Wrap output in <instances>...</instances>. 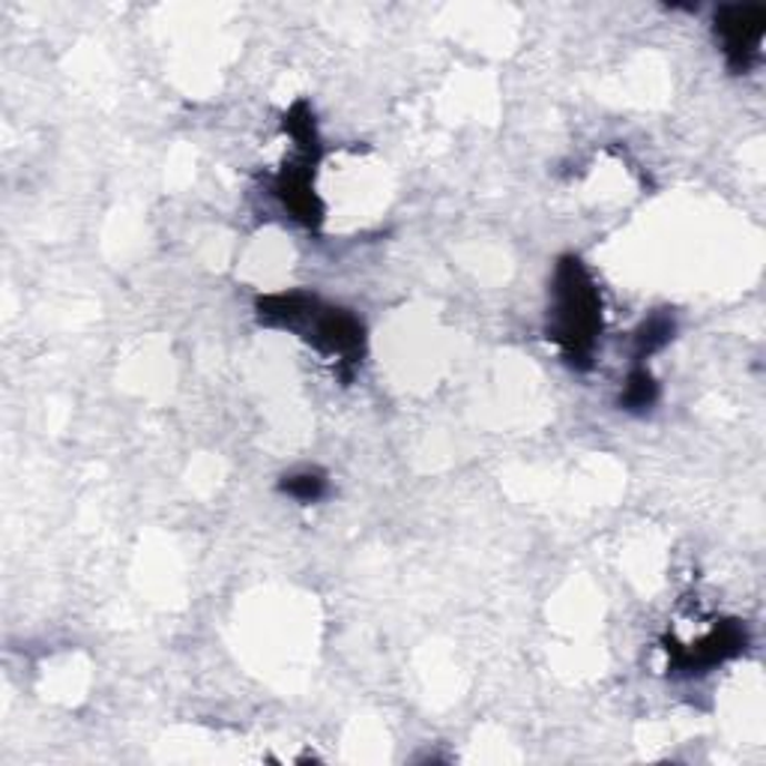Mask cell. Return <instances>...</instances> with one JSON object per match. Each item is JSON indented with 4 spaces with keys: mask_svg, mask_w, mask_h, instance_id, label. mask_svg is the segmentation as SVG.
Masks as SVG:
<instances>
[{
    "mask_svg": "<svg viewBox=\"0 0 766 766\" xmlns=\"http://www.w3.org/2000/svg\"><path fill=\"white\" fill-rule=\"evenodd\" d=\"M602 330V296L578 258H563L554 273L548 333L575 369H587Z\"/></svg>",
    "mask_w": 766,
    "mask_h": 766,
    "instance_id": "6da1fadb",
    "label": "cell"
},
{
    "mask_svg": "<svg viewBox=\"0 0 766 766\" xmlns=\"http://www.w3.org/2000/svg\"><path fill=\"white\" fill-rule=\"evenodd\" d=\"M766 12L757 7H725L716 16V33L734 69H748L764 42Z\"/></svg>",
    "mask_w": 766,
    "mask_h": 766,
    "instance_id": "7a4b0ae2",
    "label": "cell"
},
{
    "mask_svg": "<svg viewBox=\"0 0 766 766\" xmlns=\"http://www.w3.org/2000/svg\"><path fill=\"white\" fill-rule=\"evenodd\" d=\"M692 647L695 649H683V653L674 658V665L695 674V668L707 671L713 668V665H718V662H725V658L737 656L739 649H746V635L739 632V626L730 623V626H722V629L709 632L707 638L692 644Z\"/></svg>",
    "mask_w": 766,
    "mask_h": 766,
    "instance_id": "3957f363",
    "label": "cell"
},
{
    "mask_svg": "<svg viewBox=\"0 0 766 766\" xmlns=\"http://www.w3.org/2000/svg\"><path fill=\"white\" fill-rule=\"evenodd\" d=\"M656 399H658V383L653 381V374H649L647 369H635V372L629 374V381H626V390H623V395H619V404H623L626 411L638 413V411H649Z\"/></svg>",
    "mask_w": 766,
    "mask_h": 766,
    "instance_id": "277c9868",
    "label": "cell"
},
{
    "mask_svg": "<svg viewBox=\"0 0 766 766\" xmlns=\"http://www.w3.org/2000/svg\"><path fill=\"white\" fill-rule=\"evenodd\" d=\"M671 339H674V321L665 315L649 318L647 324L638 330V335H635V342H638V360L656 354L658 347H665Z\"/></svg>",
    "mask_w": 766,
    "mask_h": 766,
    "instance_id": "5b68a950",
    "label": "cell"
},
{
    "mask_svg": "<svg viewBox=\"0 0 766 766\" xmlns=\"http://www.w3.org/2000/svg\"><path fill=\"white\" fill-rule=\"evenodd\" d=\"M282 492L291 494V497L300 503H315L326 494V480L321 476V473H312V471L294 473V476H285V482H282Z\"/></svg>",
    "mask_w": 766,
    "mask_h": 766,
    "instance_id": "8992f818",
    "label": "cell"
}]
</instances>
